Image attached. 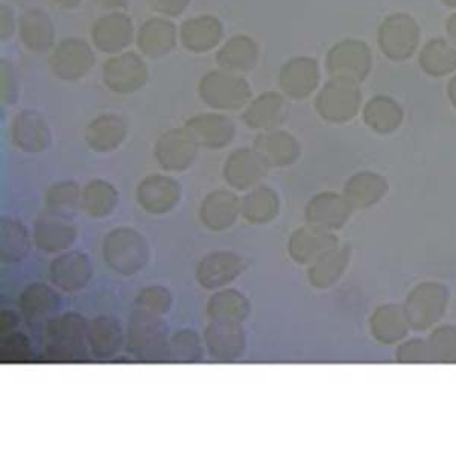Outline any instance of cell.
Here are the masks:
<instances>
[{"label":"cell","instance_id":"1","mask_svg":"<svg viewBox=\"0 0 456 456\" xmlns=\"http://www.w3.org/2000/svg\"><path fill=\"white\" fill-rule=\"evenodd\" d=\"M102 257L110 270L130 277L145 270L150 262L148 239L133 227H116L105 234Z\"/></svg>","mask_w":456,"mask_h":456},{"label":"cell","instance_id":"2","mask_svg":"<svg viewBox=\"0 0 456 456\" xmlns=\"http://www.w3.org/2000/svg\"><path fill=\"white\" fill-rule=\"evenodd\" d=\"M169 339V327L165 316L133 311L126 333V350L135 359L143 362L167 361Z\"/></svg>","mask_w":456,"mask_h":456},{"label":"cell","instance_id":"3","mask_svg":"<svg viewBox=\"0 0 456 456\" xmlns=\"http://www.w3.org/2000/svg\"><path fill=\"white\" fill-rule=\"evenodd\" d=\"M451 290L440 281H421L404 298L403 312L411 330L426 332L440 324L446 315Z\"/></svg>","mask_w":456,"mask_h":456},{"label":"cell","instance_id":"4","mask_svg":"<svg viewBox=\"0 0 456 456\" xmlns=\"http://www.w3.org/2000/svg\"><path fill=\"white\" fill-rule=\"evenodd\" d=\"M87 320L77 312L53 316L43 329L45 352L55 359L81 358L87 352Z\"/></svg>","mask_w":456,"mask_h":456},{"label":"cell","instance_id":"5","mask_svg":"<svg viewBox=\"0 0 456 456\" xmlns=\"http://www.w3.org/2000/svg\"><path fill=\"white\" fill-rule=\"evenodd\" d=\"M198 94L210 109L236 111L249 104L253 92L247 79L223 69L206 73L198 86Z\"/></svg>","mask_w":456,"mask_h":456},{"label":"cell","instance_id":"6","mask_svg":"<svg viewBox=\"0 0 456 456\" xmlns=\"http://www.w3.org/2000/svg\"><path fill=\"white\" fill-rule=\"evenodd\" d=\"M361 104L358 84L342 78L330 79L315 98L316 113L329 124H347L358 116Z\"/></svg>","mask_w":456,"mask_h":456},{"label":"cell","instance_id":"7","mask_svg":"<svg viewBox=\"0 0 456 456\" xmlns=\"http://www.w3.org/2000/svg\"><path fill=\"white\" fill-rule=\"evenodd\" d=\"M378 43L382 53L391 61H406L419 49L420 28L412 17L397 12L387 17L379 27Z\"/></svg>","mask_w":456,"mask_h":456},{"label":"cell","instance_id":"8","mask_svg":"<svg viewBox=\"0 0 456 456\" xmlns=\"http://www.w3.org/2000/svg\"><path fill=\"white\" fill-rule=\"evenodd\" d=\"M373 66L371 51L361 40H342L329 51L326 57L327 72L332 78H342L362 83Z\"/></svg>","mask_w":456,"mask_h":456},{"label":"cell","instance_id":"9","mask_svg":"<svg viewBox=\"0 0 456 456\" xmlns=\"http://www.w3.org/2000/svg\"><path fill=\"white\" fill-rule=\"evenodd\" d=\"M78 239V225L70 216L45 210L37 216L32 228V244L47 255H61L72 248Z\"/></svg>","mask_w":456,"mask_h":456},{"label":"cell","instance_id":"10","mask_svg":"<svg viewBox=\"0 0 456 456\" xmlns=\"http://www.w3.org/2000/svg\"><path fill=\"white\" fill-rule=\"evenodd\" d=\"M198 145L186 126L172 128L159 137L154 146V157L163 171L182 174L197 160Z\"/></svg>","mask_w":456,"mask_h":456},{"label":"cell","instance_id":"11","mask_svg":"<svg viewBox=\"0 0 456 456\" xmlns=\"http://www.w3.org/2000/svg\"><path fill=\"white\" fill-rule=\"evenodd\" d=\"M183 198L182 184L175 178L165 174H152L142 180L135 187V201L154 216L171 213Z\"/></svg>","mask_w":456,"mask_h":456},{"label":"cell","instance_id":"12","mask_svg":"<svg viewBox=\"0 0 456 456\" xmlns=\"http://www.w3.org/2000/svg\"><path fill=\"white\" fill-rule=\"evenodd\" d=\"M245 270L247 260L242 256L233 251H215L200 260L195 279L204 289L218 290L238 281Z\"/></svg>","mask_w":456,"mask_h":456},{"label":"cell","instance_id":"13","mask_svg":"<svg viewBox=\"0 0 456 456\" xmlns=\"http://www.w3.org/2000/svg\"><path fill=\"white\" fill-rule=\"evenodd\" d=\"M202 339L208 356L216 362H236L247 350V333L238 322H210Z\"/></svg>","mask_w":456,"mask_h":456},{"label":"cell","instance_id":"14","mask_svg":"<svg viewBox=\"0 0 456 456\" xmlns=\"http://www.w3.org/2000/svg\"><path fill=\"white\" fill-rule=\"evenodd\" d=\"M102 79L114 94H134L148 81V68L137 53H120L105 61Z\"/></svg>","mask_w":456,"mask_h":456},{"label":"cell","instance_id":"15","mask_svg":"<svg viewBox=\"0 0 456 456\" xmlns=\"http://www.w3.org/2000/svg\"><path fill=\"white\" fill-rule=\"evenodd\" d=\"M268 165L255 148H239L224 163L223 176L228 186L238 192H248L259 186L268 174Z\"/></svg>","mask_w":456,"mask_h":456},{"label":"cell","instance_id":"16","mask_svg":"<svg viewBox=\"0 0 456 456\" xmlns=\"http://www.w3.org/2000/svg\"><path fill=\"white\" fill-rule=\"evenodd\" d=\"M49 64L57 78L77 81L94 69V53L84 40L68 38L55 47Z\"/></svg>","mask_w":456,"mask_h":456},{"label":"cell","instance_id":"17","mask_svg":"<svg viewBox=\"0 0 456 456\" xmlns=\"http://www.w3.org/2000/svg\"><path fill=\"white\" fill-rule=\"evenodd\" d=\"M49 277L58 289L75 294L92 281L94 265L83 251H64L49 265Z\"/></svg>","mask_w":456,"mask_h":456},{"label":"cell","instance_id":"18","mask_svg":"<svg viewBox=\"0 0 456 456\" xmlns=\"http://www.w3.org/2000/svg\"><path fill=\"white\" fill-rule=\"evenodd\" d=\"M338 245L341 244L335 232L306 224L290 233L288 239V255L296 264L309 266L320 256L337 248Z\"/></svg>","mask_w":456,"mask_h":456},{"label":"cell","instance_id":"19","mask_svg":"<svg viewBox=\"0 0 456 456\" xmlns=\"http://www.w3.org/2000/svg\"><path fill=\"white\" fill-rule=\"evenodd\" d=\"M240 216V198L228 189H215L202 198L198 218L213 233H223L233 227Z\"/></svg>","mask_w":456,"mask_h":456},{"label":"cell","instance_id":"20","mask_svg":"<svg viewBox=\"0 0 456 456\" xmlns=\"http://www.w3.org/2000/svg\"><path fill=\"white\" fill-rule=\"evenodd\" d=\"M353 208L347 200L335 192L316 193L305 208L306 224L338 232L347 225L352 218Z\"/></svg>","mask_w":456,"mask_h":456},{"label":"cell","instance_id":"21","mask_svg":"<svg viewBox=\"0 0 456 456\" xmlns=\"http://www.w3.org/2000/svg\"><path fill=\"white\" fill-rule=\"evenodd\" d=\"M11 141L28 154H40L51 145V130L43 114L36 110H21L11 122Z\"/></svg>","mask_w":456,"mask_h":456},{"label":"cell","instance_id":"22","mask_svg":"<svg viewBox=\"0 0 456 456\" xmlns=\"http://www.w3.org/2000/svg\"><path fill=\"white\" fill-rule=\"evenodd\" d=\"M189 133L200 148L219 151L230 145L236 135V125L228 116L221 113H202L187 120Z\"/></svg>","mask_w":456,"mask_h":456},{"label":"cell","instance_id":"23","mask_svg":"<svg viewBox=\"0 0 456 456\" xmlns=\"http://www.w3.org/2000/svg\"><path fill=\"white\" fill-rule=\"evenodd\" d=\"M279 84L283 94L294 101H305L320 84V66L315 58L297 57L283 64Z\"/></svg>","mask_w":456,"mask_h":456},{"label":"cell","instance_id":"24","mask_svg":"<svg viewBox=\"0 0 456 456\" xmlns=\"http://www.w3.org/2000/svg\"><path fill=\"white\" fill-rule=\"evenodd\" d=\"M253 148L268 167H292L301 156L300 142L283 130L262 131L253 142Z\"/></svg>","mask_w":456,"mask_h":456},{"label":"cell","instance_id":"25","mask_svg":"<svg viewBox=\"0 0 456 456\" xmlns=\"http://www.w3.org/2000/svg\"><path fill=\"white\" fill-rule=\"evenodd\" d=\"M389 192L388 180L380 174L362 171L350 176L344 187L342 197L347 200L353 210H367L384 201Z\"/></svg>","mask_w":456,"mask_h":456},{"label":"cell","instance_id":"26","mask_svg":"<svg viewBox=\"0 0 456 456\" xmlns=\"http://www.w3.org/2000/svg\"><path fill=\"white\" fill-rule=\"evenodd\" d=\"M370 335L380 346H397L408 338L411 327L404 316L403 306L385 303L376 307L369 318Z\"/></svg>","mask_w":456,"mask_h":456},{"label":"cell","instance_id":"27","mask_svg":"<svg viewBox=\"0 0 456 456\" xmlns=\"http://www.w3.org/2000/svg\"><path fill=\"white\" fill-rule=\"evenodd\" d=\"M134 28L130 17L122 12H111L94 21L92 40L101 53H118L133 42Z\"/></svg>","mask_w":456,"mask_h":456},{"label":"cell","instance_id":"28","mask_svg":"<svg viewBox=\"0 0 456 456\" xmlns=\"http://www.w3.org/2000/svg\"><path fill=\"white\" fill-rule=\"evenodd\" d=\"M87 344L94 358L110 361L118 356L124 347V329L114 316H94L92 322H88Z\"/></svg>","mask_w":456,"mask_h":456},{"label":"cell","instance_id":"29","mask_svg":"<svg viewBox=\"0 0 456 456\" xmlns=\"http://www.w3.org/2000/svg\"><path fill=\"white\" fill-rule=\"evenodd\" d=\"M60 307L61 297L57 290L40 281L28 285L19 297L21 316L32 326L51 320Z\"/></svg>","mask_w":456,"mask_h":456},{"label":"cell","instance_id":"30","mask_svg":"<svg viewBox=\"0 0 456 456\" xmlns=\"http://www.w3.org/2000/svg\"><path fill=\"white\" fill-rule=\"evenodd\" d=\"M352 260V248L338 245L337 248L320 256L307 266V281L315 289H330L341 281Z\"/></svg>","mask_w":456,"mask_h":456},{"label":"cell","instance_id":"31","mask_svg":"<svg viewBox=\"0 0 456 456\" xmlns=\"http://www.w3.org/2000/svg\"><path fill=\"white\" fill-rule=\"evenodd\" d=\"M286 118V101L281 94L266 92L249 101L242 113L244 124L257 131L277 130Z\"/></svg>","mask_w":456,"mask_h":456},{"label":"cell","instance_id":"32","mask_svg":"<svg viewBox=\"0 0 456 456\" xmlns=\"http://www.w3.org/2000/svg\"><path fill=\"white\" fill-rule=\"evenodd\" d=\"M281 201L274 189L265 184L249 189L240 198V216L251 225H268L281 215Z\"/></svg>","mask_w":456,"mask_h":456},{"label":"cell","instance_id":"33","mask_svg":"<svg viewBox=\"0 0 456 456\" xmlns=\"http://www.w3.org/2000/svg\"><path fill=\"white\" fill-rule=\"evenodd\" d=\"M206 314L210 322L244 324L251 315V301L239 289L223 288L208 298Z\"/></svg>","mask_w":456,"mask_h":456},{"label":"cell","instance_id":"34","mask_svg":"<svg viewBox=\"0 0 456 456\" xmlns=\"http://www.w3.org/2000/svg\"><path fill=\"white\" fill-rule=\"evenodd\" d=\"M126 134V122L118 114L107 113L90 122L86 130V142L94 152L109 154L124 143Z\"/></svg>","mask_w":456,"mask_h":456},{"label":"cell","instance_id":"35","mask_svg":"<svg viewBox=\"0 0 456 456\" xmlns=\"http://www.w3.org/2000/svg\"><path fill=\"white\" fill-rule=\"evenodd\" d=\"M223 25L213 16L195 17L184 21L180 29L183 46L195 53L212 51L223 40Z\"/></svg>","mask_w":456,"mask_h":456},{"label":"cell","instance_id":"36","mask_svg":"<svg viewBox=\"0 0 456 456\" xmlns=\"http://www.w3.org/2000/svg\"><path fill=\"white\" fill-rule=\"evenodd\" d=\"M403 109L395 99L378 94L370 99L362 111L363 124L376 134L388 135L399 130L403 122Z\"/></svg>","mask_w":456,"mask_h":456},{"label":"cell","instance_id":"37","mask_svg":"<svg viewBox=\"0 0 456 456\" xmlns=\"http://www.w3.org/2000/svg\"><path fill=\"white\" fill-rule=\"evenodd\" d=\"M176 45V28L167 19H150L137 34V46L148 57H165Z\"/></svg>","mask_w":456,"mask_h":456},{"label":"cell","instance_id":"38","mask_svg":"<svg viewBox=\"0 0 456 456\" xmlns=\"http://www.w3.org/2000/svg\"><path fill=\"white\" fill-rule=\"evenodd\" d=\"M257 60H259V46L248 36L232 37L216 53L219 68L228 72H249L256 68Z\"/></svg>","mask_w":456,"mask_h":456},{"label":"cell","instance_id":"39","mask_svg":"<svg viewBox=\"0 0 456 456\" xmlns=\"http://www.w3.org/2000/svg\"><path fill=\"white\" fill-rule=\"evenodd\" d=\"M19 32L21 42L31 53H45L53 46L55 28L45 11H25L19 21Z\"/></svg>","mask_w":456,"mask_h":456},{"label":"cell","instance_id":"40","mask_svg":"<svg viewBox=\"0 0 456 456\" xmlns=\"http://www.w3.org/2000/svg\"><path fill=\"white\" fill-rule=\"evenodd\" d=\"M119 191L116 189L113 183L102 178H94L84 186L79 208L87 215L88 218H109L119 206Z\"/></svg>","mask_w":456,"mask_h":456},{"label":"cell","instance_id":"41","mask_svg":"<svg viewBox=\"0 0 456 456\" xmlns=\"http://www.w3.org/2000/svg\"><path fill=\"white\" fill-rule=\"evenodd\" d=\"M31 249V236L20 219L4 216L0 219V259L4 264H19Z\"/></svg>","mask_w":456,"mask_h":456},{"label":"cell","instance_id":"42","mask_svg":"<svg viewBox=\"0 0 456 456\" xmlns=\"http://www.w3.org/2000/svg\"><path fill=\"white\" fill-rule=\"evenodd\" d=\"M419 64H420L421 70L429 77H434V78L446 77L449 73L456 70V49H453L443 38L430 40L421 49Z\"/></svg>","mask_w":456,"mask_h":456},{"label":"cell","instance_id":"43","mask_svg":"<svg viewBox=\"0 0 456 456\" xmlns=\"http://www.w3.org/2000/svg\"><path fill=\"white\" fill-rule=\"evenodd\" d=\"M204 339L193 329H180L169 339V359L172 362L198 363L204 359Z\"/></svg>","mask_w":456,"mask_h":456},{"label":"cell","instance_id":"44","mask_svg":"<svg viewBox=\"0 0 456 456\" xmlns=\"http://www.w3.org/2000/svg\"><path fill=\"white\" fill-rule=\"evenodd\" d=\"M83 189L72 180L53 183L45 192V206L51 212L70 216L77 208H81Z\"/></svg>","mask_w":456,"mask_h":456},{"label":"cell","instance_id":"45","mask_svg":"<svg viewBox=\"0 0 456 456\" xmlns=\"http://www.w3.org/2000/svg\"><path fill=\"white\" fill-rule=\"evenodd\" d=\"M432 363L456 365V327L438 324L428 337Z\"/></svg>","mask_w":456,"mask_h":456},{"label":"cell","instance_id":"46","mask_svg":"<svg viewBox=\"0 0 456 456\" xmlns=\"http://www.w3.org/2000/svg\"><path fill=\"white\" fill-rule=\"evenodd\" d=\"M172 303V292L165 286H146L135 297L134 309L152 315L167 316L171 312Z\"/></svg>","mask_w":456,"mask_h":456},{"label":"cell","instance_id":"47","mask_svg":"<svg viewBox=\"0 0 456 456\" xmlns=\"http://www.w3.org/2000/svg\"><path fill=\"white\" fill-rule=\"evenodd\" d=\"M397 363H432L428 338H404L397 344L395 354Z\"/></svg>","mask_w":456,"mask_h":456},{"label":"cell","instance_id":"48","mask_svg":"<svg viewBox=\"0 0 456 456\" xmlns=\"http://www.w3.org/2000/svg\"><path fill=\"white\" fill-rule=\"evenodd\" d=\"M0 68H2V104H14L19 96V79H17L16 70L8 60H2Z\"/></svg>","mask_w":456,"mask_h":456},{"label":"cell","instance_id":"49","mask_svg":"<svg viewBox=\"0 0 456 456\" xmlns=\"http://www.w3.org/2000/svg\"><path fill=\"white\" fill-rule=\"evenodd\" d=\"M2 353L6 359L19 358L20 354L29 353V342L28 338L21 333H8L4 344H2Z\"/></svg>","mask_w":456,"mask_h":456},{"label":"cell","instance_id":"50","mask_svg":"<svg viewBox=\"0 0 456 456\" xmlns=\"http://www.w3.org/2000/svg\"><path fill=\"white\" fill-rule=\"evenodd\" d=\"M191 0H150V5L165 16L178 17L186 11Z\"/></svg>","mask_w":456,"mask_h":456},{"label":"cell","instance_id":"51","mask_svg":"<svg viewBox=\"0 0 456 456\" xmlns=\"http://www.w3.org/2000/svg\"><path fill=\"white\" fill-rule=\"evenodd\" d=\"M16 28V21H14V16L11 12L10 8L5 5H2V38H10L11 34L14 32Z\"/></svg>","mask_w":456,"mask_h":456},{"label":"cell","instance_id":"52","mask_svg":"<svg viewBox=\"0 0 456 456\" xmlns=\"http://www.w3.org/2000/svg\"><path fill=\"white\" fill-rule=\"evenodd\" d=\"M17 324H19V318H17V315L14 314V312H2V316H0V327H2V332L8 335V333H10L12 329H16Z\"/></svg>","mask_w":456,"mask_h":456},{"label":"cell","instance_id":"53","mask_svg":"<svg viewBox=\"0 0 456 456\" xmlns=\"http://www.w3.org/2000/svg\"><path fill=\"white\" fill-rule=\"evenodd\" d=\"M447 36L456 46V14H452L446 21Z\"/></svg>","mask_w":456,"mask_h":456},{"label":"cell","instance_id":"54","mask_svg":"<svg viewBox=\"0 0 456 456\" xmlns=\"http://www.w3.org/2000/svg\"><path fill=\"white\" fill-rule=\"evenodd\" d=\"M53 4H57L58 6H61L64 10H72V8L81 5L83 0H53Z\"/></svg>","mask_w":456,"mask_h":456},{"label":"cell","instance_id":"55","mask_svg":"<svg viewBox=\"0 0 456 456\" xmlns=\"http://www.w3.org/2000/svg\"><path fill=\"white\" fill-rule=\"evenodd\" d=\"M447 96H449L451 104L456 109V77H453L449 86H447Z\"/></svg>","mask_w":456,"mask_h":456},{"label":"cell","instance_id":"56","mask_svg":"<svg viewBox=\"0 0 456 456\" xmlns=\"http://www.w3.org/2000/svg\"><path fill=\"white\" fill-rule=\"evenodd\" d=\"M99 4L105 8H119L125 5V0H99Z\"/></svg>","mask_w":456,"mask_h":456},{"label":"cell","instance_id":"57","mask_svg":"<svg viewBox=\"0 0 456 456\" xmlns=\"http://www.w3.org/2000/svg\"><path fill=\"white\" fill-rule=\"evenodd\" d=\"M443 4L446 6H451V8H456V0H441Z\"/></svg>","mask_w":456,"mask_h":456}]
</instances>
